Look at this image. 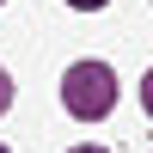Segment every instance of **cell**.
Segmentation results:
<instances>
[{"label":"cell","mask_w":153,"mask_h":153,"mask_svg":"<svg viewBox=\"0 0 153 153\" xmlns=\"http://www.w3.org/2000/svg\"><path fill=\"white\" fill-rule=\"evenodd\" d=\"M61 104L80 123L110 117V104H117V74H110L104 61H74V68L61 74Z\"/></svg>","instance_id":"6da1fadb"},{"label":"cell","mask_w":153,"mask_h":153,"mask_svg":"<svg viewBox=\"0 0 153 153\" xmlns=\"http://www.w3.org/2000/svg\"><path fill=\"white\" fill-rule=\"evenodd\" d=\"M12 104V80H6V68H0V110Z\"/></svg>","instance_id":"7a4b0ae2"},{"label":"cell","mask_w":153,"mask_h":153,"mask_svg":"<svg viewBox=\"0 0 153 153\" xmlns=\"http://www.w3.org/2000/svg\"><path fill=\"white\" fill-rule=\"evenodd\" d=\"M141 104H147V117H153V74L141 80Z\"/></svg>","instance_id":"3957f363"},{"label":"cell","mask_w":153,"mask_h":153,"mask_svg":"<svg viewBox=\"0 0 153 153\" xmlns=\"http://www.w3.org/2000/svg\"><path fill=\"white\" fill-rule=\"evenodd\" d=\"M68 6H80V12H98V6H104V0H68Z\"/></svg>","instance_id":"277c9868"},{"label":"cell","mask_w":153,"mask_h":153,"mask_svg":"<svg viewBox=\"0 0 153 153\" xmlns=\"http://www.w3.org/2000/svg\"><path fill=\"white\" fill-rule=\"evenodd\" d=\"M74 153H104V147H74Z\"/></svg>","instance_id":"5b68a950"},{"label":"cell","mask_w":153,"mask_h":153,"mask_svg":"<svg viewBox=\"0 0 153 153\" xmlns=\"http://www.w3.org/2000/svg\"><path fill=\"white\" fill-rule=\"evenodd\" d=\"M0 153H6V147H0Z\"/></svg>","instance_id":"8992f818"}]
</instances>
